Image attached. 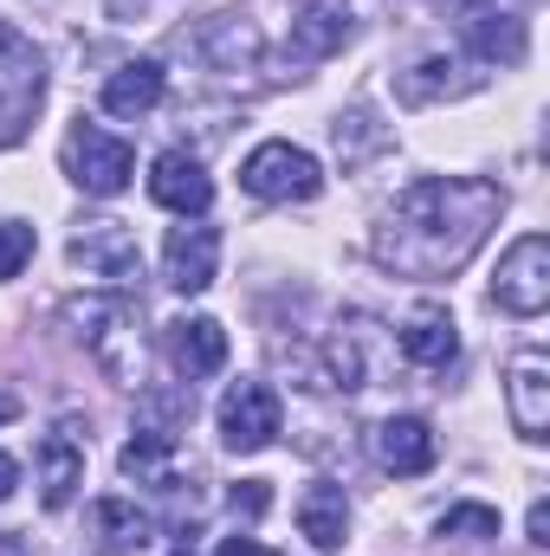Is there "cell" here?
<instances>
[{
    "instance_id": "d6986e66",
    "label": "cell",
    "mask_w": 550,
    "mask_h": 556,
    "mask_svg": "<svg viewBox=\"0 0 550 556\" xmlns=\"http://www.w3.org/2000/svg\"><path fill=\"white\" fill-rule=\"evenodd\" d=\"M402 350H409V363H421V369H447L460 356V330H453L447 311H414L409 324H402Z\"/></svg>"
},
{
    "instance_id": "5bb4252c",
    "label": "cell",
    "mask_w": 550,
    "mask_h": 556,
    "mask_svg": "<svg viewBox=\"0 0 550 556\" xmlns=\"http://www.w3.org/2000/svg\"><path fill=\"white\" fill-rule=\"evenodd\" d=\"M78 485H85V446L72 440V427H59V433L39 440V498H46V511H65Z\"/></svg>"
},
{
    "instance_id": "e0dca14e",
    "label": "cell",
    "mask_w": 550,
    "mask_h": 556,
    "mask_svg": "<svg viewBox=\"0 0 550 556\" xmlns=\"http://www.w3.org/2000/svg\"><path fill=\"white\" fill-rule=\"evenodd\" d=\"M162 104V65L155 59H130L104 78V111L111 117H149Z\"/></svg>"
},
{
    "instance_id": "603a6c76",
    "label": "cell",
    "mask_w": 550,
    "mask_h": 556,
    "mask_svg": "<svg viewBox=\"0 0 550 556\" xmlns=\"http://www.w3.org/2000/svg\"><path fill=\"white\" fill-rule=\"evenodd\" d=\"M33 260V227L26 220H0V278H20Z\"/></svg>"
},
{
    "instance_id": "30bf717a",
    "label": "cell",
    "mask_w": 550,
    "mask_h": 556,
    "mask_svg": "<svg viewBox=\"0 0 550 556\" xmlns=\"http://www.w3.org/2000/svg\"><path fill=\"white\" fill-rule=\"evenodd\" d=\"M505 402H512V427L525 440H545L550 433V363L545 350H525L505 376Z\"/></svg>"
},
{
    "instance_id": "8fae6325",
    "label": "cell",
    "mask_w": 550,
    "mask_h": 556,
    "mask_svg": "<svg viewBox=\"0 0 550 556\" xmlns=\"http://www.w3.org/2000/svg\"><path fill=\"white\" fill-rule=\"evenodd\" d=\"M72 260H78L91 278H137L142 273L137 240H130L124 220H85V233L72 240Z\"/></svg>"
},
{
    "instance_id": "6da1fadb",
    "label": "cell",
    "mask_w": 550,
    "mask_h": 556,
    "mask_svg": "<svg viewBox=\"0 0 550 556\" xmlns=\"http://www.w3.org/2000/svg\"><path fill=\"white\" fill-rule=\"evenodd\" d=\"M499 207H505V194L492 181H473V175L414 181V188H402V201L376 227V260L402 278L460 273L479 253V240L492 233Z\"/></svg>"
},
{
    "instance_id": "ac0fdd59",
    "label": "cell",
    "mask_w": 550,
    "mask_h": 556,
    "mask_svg": "<svg viewBox=\"0 0 550 556\" xmlns=\"http://www.w3.org/2000/svg\"><path fill=\"white\" fill-rule=\"evenodd\" d=\"M298 531H304L317 551H343V531H350L343 485H311V492L298 498Z\"/></svg>"
},
{
    "instance_id": "7c38bea8",
    "label": "cell",
    "mask_w": 550,
    "mask_h": 556,
    "mask_svg": "<svg viewBox=\"0 0 550 556\" xmlns=\"http://www.w3.org/2000/svg\"><path fill=\"white\" fill-rule=\"evenodd\" d=\"M376 459H383L396 479H414V472H427V466L440 459V440H434V427L421 415H389L376 427Z\"/></svg>"
},
{
    "instance_id": "7402d4cb",
    "label": "cell",
    "mask_w": 550,
    "mask_h": 556,
    "mask_svg": "<svg viewBox=\"0 0 550 556\" xmlns=\"http://www.w3.org/2000/svg\"><path fill=\"white\" fill-rule=\"evenodd\" d=\"M440 538H466V544L499 538V511H492V505H453V511L440 518Z\"/></svg>"
},
{
    "instance_id": "4fadbf2b",
    "label": "cell",
    "mask_w": 550,
    "mask_h": 556,
    "mask_svg": "<svg viewBox=\"0 0 550 556\" xmlns=\"http://www.w3.org/2000/svg\"><path fill=\"white\" fill-rule=\"evenodd\" d=\"M168 356L188 382H201V376L227 369V330L214 317H182V324H168Z\"/></svg>"
},
{
    "instance_id": "44dd1931",
    "label": "cell",
    "mask_w": 550,
    "mask_h": 556,
    "mask_svg": "<svg viewBox=\"0 0 550 556\" xmlns=\"http://www.w3.org/2000/svg\"><path fill=\"white\" fill-rule=\"evenodd\" d=\"M343 33H350V13L343 7H311L304 20H291V52L298 59H324V52L343 46Z\"/></svg>"
},
{
    "instance_id": "3957f363",
    "label": "cell",
    "mask_w": 550,
    "mask_h": 556,
    "mask_svg": "<svg viewBox=\"0 0 550 556\" xmlns=\"http://www.w3.org/2000/svg\"><path fill=\"white\" fill-rule=\"evenodd\" d=\"M65 175L85 188V194H98V201H111V194H124L130 188V175H137V149L124 137H111V130H98V124H72V137H65Z\"/></svg>"
},
{
    "instance_id": "83f0119b",
    "label": "cell",
    "mask_w": 550,
    "mask_h": 556,
    "mask_svg": "<svg viewBox=\"0 0 550 556\" xmlns=\"http://www.w3.org/2000/svg\"><path fill=\"white\" fill-rule=\"evenodd\" d=\"M20 415V402H13V395H7V389H0V427H7V420Z\"/></svg>"
},
{
    "instance_id": "2e32d148",
    "label": "cell",
    "mask_w": 550,
    "mask_h": 556,
    "mask_svg": "<svg viewBox=\"0 0 550 556\" xmlns=\"http://www.w3.org/2000/svg\"><path fill=\"white\" fill-rule=\"evenodd\" d=\"M466 46L479 59H499V65H518L525 59V20L512 7H466Z\"/></svg>"
},
{
    "instance_id": "484cf974",
    "label": "cell",
    "mask_w": 550,
    "mask_h": 556,
    "mask_svg": "<svg viewBox=\"0 0 550 556\" xmlns=\"http://www.w3.org/2000/svg\"><path fill=\"white\" fill-rule=\"evenodd\" d=\"M221 556H278V551L253 544V538H227V544H221Z\"/></svg>"
},
{
    "instance_id": "5b68a950",
    "label": "cell",
    "mask_w": 550,
    "mask_h": 556,
    "mask_svg": "<svg viewBox=\"0 0 550 556\" xmlns=\"http://www.w3.org/2000/svg\"><path fill=\"white\" fill-rule=\"evenodd\" d=\"M39 98H46V65H39V52H33L13 26H0V142H13L26 130V117L39 111Z\"/></svg>"
},
{
    "instance_id": "ffe728a7",
    "label": "cell",
    "mask_w": 550,
    "mask_h": 556,
    "mask_svg": "<svg viewBox=\"0 0 550 556\" xmlns=\"http://www.w3.org/2000/svg\"><path fill=\"white\" fill-rule=\"evenodd\" d=\"M91 525H98V538H104L111 551H142L149 531H155L149 511H137L130 498H98V505H91Z\"/></svg>"
},
{
    "instance_id": "f1b7e54d",
    "label": "cell",
    "mask_w": 550,
    "mask_h": 556,
    "mask_svg": "<svg viewBox=\"0 0 550 556\" xmlns=\"http://www.w3.org/2000/svg\"><path fill=\"white\" fill-rule=\"evenodd\" d=\"M175 556H195V551H175Z\"/></svg>"
},
{
    "instance_id": "277c9868",
    "label": "cell",
    "mask_w": 550,
    "mask_h": 556,
    "mask_svg": "<svg viewBox=\"0 0 550 556\" xmlns=\"http://www.w3.org/2000/svg\"><path fill=\"white\" fill-rule=\"evenodd\" d=\"M240 181H247V194H260V201H317L324 168H317V155L298 149V142H260V149L247 155Z\"/></svg>"
},
{
    "instance_id": "9a60e30c",
    "label": "cell",
    "mask_w": 550,
    "mask_h": 556,
    "mask_svg": "<svg viewBox=\"0 0 550 556\" xmlns=\"http://www.w3.org/2000/svg\"><path fill=\"white\" fill-rule=\"evenodd\" d=\"M175 459H182V446H175L168 427H142L137 440L117 453L124 479H137V485H149V492H175Z\"/></svg>"
},
{
    "instance_id": "9c48e42d",
    "label": "cell",
    "mask_w": 550,
    "mask_h": 556,
    "mask_svg": "<svg viewBox=\"0 0 550 556\" xmlns=\"http://www.w3.org/2000/svg\"><path fill=\"white\" fill-rule=\"evenodd\" d=\"M214 266H221V233L214 227H168L162 240V278L175 291H208L214 285Z\"/></svg>"
},
{
    "instance_id": "ba28073f",
    "label": "cell",
    "mask_w": 550,
    "mask_h": 556,
    "mask_svg": "<svg viewBox=\"0 0 550 556\" xmlns=\"http://www.w3.org/2000/svg\"><path fill=\"white\" fill-rule=\"evenodd\" d=\"M149 194H155L168 214H182V220H188V214L201 220V214L214 207V181H208V168H201L188 149H162V155L149 162Z\"/></svg>"
},
{
    "instance_id": "7a4b0ae2",
    "label": "cell",
    "mask_w": 550,
    "mask_h": 556,
    "mask_svg": "<svg viewBox=\"0 0 550 556\" xmlns=\"http://www.w3.org/2000/svg\"><path fill=\"white\" fill-rule=\"evenodd\" d=\"M72 324H78V337L91 343V363L111 376V382H124V389H137L142 382V311L137 298H124V291H104V298H78L72 304Z\"/></svg>"
},
{
    "instance_id": "4316f807",
    "label": "cell",
    "mask_w": 550,
    "mask_h": 556,
    "mask_svg": "<svg viewBox=\"0 0 550 556\" xmlns=\"http://www.w3.org/2000/svg\"><path fill=\"white\" fill-rule=\"evenodd\" d=\"M13 485H20V466H13V459H7V453H0V505H7V498H13Z\"/></svg>"
},
{
    "instance_id": "8992f818",
    "label": "cell",
    "mask_w": 550,
    "mask_h": 556,
    "mask_svg": "<svg viewBox=\"0 0 550 556\" xmlns=\"http://www.w3.org/2000/svg\"><path fill=\"white\" fill-rule=\"evenodd\" d=\"M278 427H285V408H278V395L266 382H234V389L221 395V446H227V453H260V446H273Z\"/></svg>"
},
{
    "instance_id": "d4e9b609",
    "label": "cell",
    "mask_w": 550,
    "mask_h": 556,
    "mask_svg": "<svg viewBox=\"0 0 550 556\" xmlns=\"http://www.w3.org/2000/svg\"><path fill=\"white\" fill-rule=\"evenodd\" d=\"M525 531H532V544H550V505H545V498L532 505V518H525Z\"/></svg>"
},
{
    "instance_id": "52a82bcc",
    "label": "cell",
    "mask_w": 550,
    "mask_h": 556,
    "mask_svg": "<svg viewBox=\"0 0 550 556\" xmlns=\"http://www.w3.org/2000/svg\"><path fill=\"white\" fill-rule=\"evenodd\" d=\"M492 298H499V311H512V317H538L550 304V240L545 233H525V240L499 260Z\"/></svg>"
},
{
    "instance_id": "cb8c5ba5",
    "label": "cell",
    "mask_w": 550,
    "mask_h": 556,
    "mask_svg": "<svg viewBox=\"0 0 550 556\" xmlns=\"http://www.w3.org/2000/svg\"><path fill=\"white\" fill-rule=\"evenodd\" d=\"M273 505V492H266V479H240L234 485V511H247V518H260Z\"/></svg>"
}]
</instances>
